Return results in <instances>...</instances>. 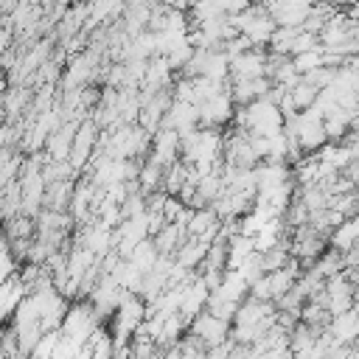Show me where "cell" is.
I'll return each mask as SVG.
<instances>
[{"instance_id":"6da1fadb","label":"cell","mask_w":359,"mask_h":359,"mask_svg":"<svg viewBox=\"0 0 359 359\" xmlns=\"http://www.w3.org/2000/svg\"><path fill=\"white\" fill-rule=\"evenodd\" d=\"M269 67V59L258 48H247L244 53L230 59V79L233 81H247V79H264Z\"/></svg>"},{"instance_id":"7a4b0ae2","label":"cell","mask_w":359,"mask_h":359,"mask_svg":"<svg viewBox=\"0 0 359 359\" xmlns=\"http://www.w3.org/2000/svg\"><path fill=\"white\" fill-rule=\"evenodd\" d=\"M227 331H230L227 328V320H222V317H216L210 311L194 317V337L202 345H208V348H219L227 339Z\"/></svg>"},{"instance_id":"3957f363","label":"cell","mask_w":359,"mask_h":359,"mask_svg":"<svg viewBox=\"0 0 359 359\" xmlns=\"http://www.w3.org/2000/svg\"><path fill=\"white\" fill-rule=\"evenodd\" d=\"M180 157V135L174 129H160L154 135V151H151V160L160 165V168H168L174 165Z\"/></svg>"},{"instance_id":"277c9868","label":"cell","mask_w":359,"mask_h":359,"mask_svg":"<svg viewBox=\"0 0 359 359\" xmlns=\"http://www.w3.org/2000/svg\"><path fill=\"white\" fill-rule=\"evenodd\" d=\"M325 303H328V311H331L334 317L351 309V303H353V289L348 286L345 278H337V275H334V278L328 280V286H325Z\"/></svg>"},{"instance_id":"5b68a950","label":"cell","mask_w":359,"mask_h":359,"mask_svg":"<svg viewBox=\"0 0 359 359\" xmlns=\"http://www.w3.org/2000/svg\"><path fill=\"white\" fill-rule=\"evenodd\" d=\"M93 140H95V123H90V121L79 123L76 137H73V149H70V157H67L70 168H79V165L87 160V154H90V149H93Z\"/></svg>"},{"instance_id":"8992f818","label":"cell","mask_w":359,"mask_h":359,"mask_svg":"<svg viewBox=\"0 0 359 359\" xmlns=\"http://www.w3.org/2000/svg\"><path fill=\"white\" fill-rule=\"evenodd\" d=\"M93 65H95V59L90 56V53H81V56H76L73 62H70V67L65 70V84L70 87V90H76V87H81L90 76H93Z\"/></svg>"},{"instance_id":"52a82bcc","label":"cell","mask_w":359,"mask_h":359,"mask_svg":"<svg viewBox=\"0 0 359 359\" xmlns=\"http://www.w3.org/2000/svg\"><path fill=\"white\" fill-rule=\"evenodd\" d=\"M331 244L337 250H353L359 244V216L339 222L337 230H334V236H331Z\"/></svg>"},{"instance_id":"ba28073f","label":"cell","mask_w":359,"mask_h":359,"mask_svg":"<svg viewBox=\"0 0 359 359\" xmlns=\"http://www.w3.org/2000/svg\"><path fill=\"white\" fill-rule=\"evenodd\" d=\"M121 8H123V0H93L90 8H87V20H90V25H95V22L109 20Z\"/></svg>"},{"instance_id":"9c48e42d","label":"cell","mask_w":359,"mask_h":359,"mask_svg":"<svg viewBox=\"0 0 359 359\" xmlns=\"http://www.w3.org/2000/svg\"><path fill=\"white\" fill-rule=\"evenodd\" d=\"M137 177H140V185L149 191V188H154V185H160V180H163V168L154 163V160H149L140 171H137Z\"/></svg>"},{"instance_id":"30bf717a","label":"cell","mask_w":359,"mask_h":359,"mask_svg":"<svg viewBox=\"0 0 359 359\" xmlns=\"http://www.w3.org/2000/svg\"><path fill=\"white\" fill-rule=\"evenodd\" d=\"M8 45H11V31H8V28H3V31H0V53H3Z\"/></svg>"},{"instance_id":"8fae6325","label":"cell","mask_w":359,"mask_h":359,"mask_svg":"<svg viewBox=\"0 0 359 359\" xmlns=\"http://www.w3.org/2000/svg\"><path fill=\"white\" fill-rule=\"evenodd\" d=\"M132 3H135V6H143V3H149V0H132Z\"/></svg>"},{"instance_id":"7c38bea8","label":"cell","mask_w":359,"mask_h":359,"mask_svg":"<svg viewBox=\"0 0 359 359\" xmlns=\"http://www.w3.org/2000/svg\"><path fill=\"white\" fill-rule=\"evenodd\" d=\"M353 297H356V300H359V289H356V294H353Z\"/></svg>"}]
</instances>
